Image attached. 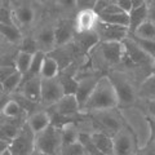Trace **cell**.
<instances>
[{
  "label": "cell",
  "mask_w": 155,
  "mask_h": 155,
  "mask_svg": "<svg viewBox=\"0 0 155 155\" xmlns=\"http://www.w3.org/2000/svg\"><path fill=\"white\" fill-rule=\"evenodd\" d=\"M119 106V98L116 94L115 87L111 81L109 75L100 76L98 81L92 91L88 100L85 101L81 110L87 113L97 110H105V109H113Z\"/></svg>",
  "instance_id": "cell-1"
},
{
  "label": "cell",
  "mask_w": 155,
  "mask_h": 155,
  "mask_svg": "<svg viewBox=\"0 0 155 155\" xmlns=\"http://www.w3.org/2000/svg\"><path fill=\"white\" fill-rule=\"evenodd\" d=\"M61 129L52 123L45 129L35 134V153L44 155L61 154Z\"/></svg>",
  "instance_id": "cell-2"
},
{
  "label": "cell",
  "mask_w": 155,
  "mask_h": 155,
  "mask_svg": "<svg viewBox=\"0 0 155 155\" xmlns=\"http://www.w3.org/2000/svg\"><path fill=\"white\" fill-rule=\"evenodd\" d=\"M35 153V132L25 122L8 145V154L28 155Z\"/></svg>",
  "instance_id": "cell-3"
},
{
  "label": "cell",
  "mask_w": 155,
  "mask_h": 155,
  "mask_svg": "<svg viewBox=\"0 0 155 155\" xmlns=\"http://www.w3.org/2000/svg\"><path fill=\"white\" fill-rule=\"evenodd\" d=\"M89 114L92 116V119H93L101 128H104L101 130H105V132L110 133L111 136L125 124L124 118L122 116V113L118 110V107L97 110V111H92Z\"/></svg>",
  "instance_id": "cell-4"
},
{
  "label": "cell",
  "mask_w": 155,
  "mask_h": 155,
  "mask_svg": "<svg viewBox=\"0 0 155 155\" xmlns=\"http://www.w3.org/2000/svg\"><path fill=\"white\" fill-rule=\"evenodd\" d=\"M114 154L115 155H130L137 153V137L129 125L124 124L122 128L113 134Z\"/></svg>",
  "instance_id": "cell-5"
},
{
  "label": "cell",
  "mask_w": 155,
  "mask_h": 155,
  "mask_svg": "<svg viewBox=\"0 0 155 155\" xmlns=\"http://www.w3.org/2000/svg\"><path fill=\"white\" fill-rule=\"evenodd\" d=\"M122 43H123V49H124L123 60H127L132 65H140V66L150 65L151 66L153 57L149 56L130 36H127Z\"/></svg>",
  "instance_id": "cell-6"
},
{
  "label": "cell",
  "mask_w": 155,
  "mask_h": 155,
  "mask_svg": "<svg viewBox=\"0 0 155 155\" xmlns=\"http://www.w3.org/2000/svg\"><path fill=\"white\" fill-rule=\"evenodd\" d=\"M96 48L98 49V54L105 65L114 66L123 61L124 49L122 41H100Z\"/></svg>",
  "instance_id": "cell-7"
},
{
  "label": "cell",
  "mask_w": 155,
  "mask_h": 155,
  "mask_svg": "<svg viewBox=\"0 0 155 155\" xmlns=\"http://www.w3.org/2000/svg\"><path fill=\"white\" fill-rule=\"evenodd\" d=\"M94 31L98 35L100 41H123L129 34L127 26L111 25L100 19L94 27Z\"/></svg>",
  "instance_id": "cell-8"
},
{
  "label": "cell",
  "mask_w": 155,
  "mask_h": 155,
  "mask_svg": "<svg viewBox=\"0 0 155 155\" xmlns=\"http://www.w3.org/2000/svg\"><path fill=\"white\" fill-rule=\"evenodd\" d=\"M64 94V88L58 79V75L54 78H41L40 102L44 105H54Z\"/></svg>",
  "instance_id": "cell-9"
},
{
  "label": "cell",
  "mask_w": 155,
  "mask_h": 155,
  "mask_svg": "<svg viewBox=\"0 0 155 155\" xmlns=\"http://www.w3.org/2000/svg\"><path fill=\"white\" fill-rule=\"evenodd\" d=\"M109 76L115 87L116 94H118V98H119V105H123V106L132 105L136 100V94H134V89L132 84L122 74H113Z\"/></svg>",
  "instance_id": "cell-10"
},
{
  "label": "cell",
  "mask_w": 155,
  "mask_h": 155,
  "mask_svg": "<svg viewBox=\"0 0 155 155\" xmlns=\"http://www.w3.org/2000/svg\"><path fill=\"white\" fill-rule=\"evenodd\" d=\"M17 93L26 97L32 102H40L41 98V78L40 76H23Z\"/></svg>",
  "instance_id": "cell-11"
},
{
  "label": "cell",
  "mask_w": 155,
  "mask_h": 155,
  "mask_svg": "<svg viewBox=\"0 0 155 155\" xmlns=\"http://www.w3.org/2000/svg\"><path fill=\"white\" fill-rule=\"evenodd\" d=\"M98 22V14H97L93 9H80L78 12L74 22L75 32H85L94 30V27Z\"/></svg>",
  "instance_id": "cell-12"
},
{
  "label": "cell",
  "mask_w": 155,
  "mask_h": 155,
  "mask_svg": "<svg viewBox=\"0 0 155 155\" xmlns=\"http://www.w3.org/2000/svg\"><path fill=\"white\" fill-rule=\"evenodd\" d=\"M54 110L60 116H71L81 111V107L75 94H64L54 104Z\"/></svg>",
  "instance_id": "cell-13"
},
{
  "label": "cell",
  "mask_w": 155,
  "mask_h": 155,
  "mask_svg": "<svg viewBox=\"0 0 155 155\" xmlns=\"http://www.w3.org/2000/svg\"><path fill=\"white\" fill-rule=\"evenodd\" d=\"M98 79H100V76H94V75L83 76V78H79V79H78V88L75 92V96H76L78 101H79L80 107H83L85 101L88 100V97L91 96L92 91L94 89Z\"/></svg>",
  "instance_id": "cell-14"
},
{
  "label": "cell",
  "mask_w": 155,
  "mask_h": 155,
  "mask_svg": "<svg viewBox=\"0 0 155 155\" xmlns=\"http://www.w3.org/2000/svg\"><path fill=\"white\" fill-rule=\"evenodd\" d=\"M92 140L96 145V147L98 149L101 155H113L114 154V141L113 136L110 133L105 132V130H94L91 133Z\"/></svg>",
  "instance_id": "cell-15"
},
{
  "label": "cell",
  "mask_w": 155,
  "mask_h": 155,
  "mask_svg": "<svg viewBox=\"0 0 155 155\" xmlns=\"http://www.w3.org/2000/svg\"><path fill=\"white\" fill-rule=\"evenodd\" d=\"M74 39H75L76 47L84 53L91 52L100 43L98 35H97V32L94 30L85 31V32H76Z\"/></svg>",
  "instance_id": "cell-16"
},
{
  "label": "cell",
  "mask_w": 155,
  "mask_h": 155,
  "mask_svg": "<svg viewBox=\"0 0 155 155\" xmlns=\"http://www.w3.org/2000/svg\"><path fill=\"white\" fill-rule=\"evenodd\" d=\"M26 123L28 124L34 132L39 133L40 130L45 129L48 125L52 123V118H51V114L48 111H34L28 115V118L26 119Z\"/></svg>",
  "instance_id": "cell-17"
},
{
  "label": "cell",
  "mask_w": 155,
  "mask_h": 155,
  "mask_svg": "<svg viewBox=\"0 0 155 155\" xmlns=\"http://www.w3.org/2000/svg\"><path fill=\"white\" fill-rule=\"evenodd\" d=\"M36 43L39 49L43 52H52L56 49V40H54V27H44L41 28L36 35Z\"/></svg>",
  "instance_id": "cell-18"
},
{
  "label": "cell",
  "mask_w": 155,
  "mask_h": 155,
  "mask_svg": "<svg viewBox=\"0 0 155 155\" xmlns=\"http://www.w3.org/2000/svg\"><path fill=\"white\" fill-rule=\"evenodd\" d=\"M75 28L67 22H61L54 27V40H56V48L65 47L66 44L74 39Z\"/></svg>",
  "instance_id": "cell-19"
},
{
  "label": "cell",
  "mask_w": 155,
  "mask_h": 155,
  "mask_svg": "<svg viewBox=\"0 0 155 155\" xmlns=\"http://www.w3.org/2000/svg\"><path fill=\"white\" fill-rule=\"evenodd\" d=\"M13 18H14V23L21 27V26H28L31 25L34 18H35V12H34L32 7L30 5H19L16 9H13Z\"/></svg>",
  "instance_id": "cell-20"
},
{
  "label": "cell",
  "mask_w": 155,
  "mask_h": 155,
  "mask_svg": "<svg viewBox=\"0 0 155 155\" xmlns=\"http://www.w3.org/2000/svg\"><path fill=\"white\" fill-rule=\"evenodd\" d=\"M129 16V23H128V30L129 32H133L143 21L147 19V3L142 4L138 7H133L130 11L128 12Z\"/></svg>",
  "instance_id": "cell-21"
},
{
  "label": "cell",
  "mask_w": 155,
  "mask_h": 155,
  "mask_svg": "<svg viewBox=\"0 0 155 155\" xmlns=\"http://www.w3.org/2000/svg\"><path fill=\"white\" fill-rule=\"evenodd\" d=\"M0 34L3 38L5 39L11 44H19V41L22 40V32L19 30V27L16 23L8 25V23H0Z\"/></svg>",
  "instance_id": "cell-22"
},
{
  "label": "cell",
  "mask_w": 155,
  "mask_h": 155,
  "mask_svg": "<svg viewBox=\"0 0 155 155\" xmlns=\"http://www.w3.org/2000/svg\"><path fill=\"white\" fill-rule=\"evenodd\" d=\"M60 74V62L57 58L45 54L40 69V78H54Z\"/></svg>",
  "instance_id": "cell-23"
},
{
  "label": "cell",
  "mask_w": 155,
  "mask_h": 155,
  "mask_svg": "<svg viewBox=\"0 0 155 155\" xmlns=\"http://www.w3.org/2000/svg\"><path fill=\"white\" fill-rule=\"evenodd\" d=\"M98 19L111 25H119V26H127L129 23V16L127 12H115L109 14H100Z\"/></svg>",
  "instance_id": "cell-24"
},
{
  "label": "cell",
  "mask_w": 155,
  "mask_h": 155,
  "mask_svg": "<svg viewBox=\"0 0 155 155\" xmlns=\"http://www.w3.org/2000/svg\"><path fill=\"white\" fill-rule=\"evenodd\" d=\"M61 129V140H62V146L65 145H69L78 141L79 138V132L80 130L75 127V124L72 123H65L62 127H60Z\"/></svg>",
  "instance_id": "cell-25"
},
{
  "label": "cell",
  "mask_w": 155,
  "mask_h": 155,
  "mask_svg": "<svg viewBox=\"0 0 155 155\" xmlns=\"http://www.w3.org/2000/svg\"><path fill=\"white\" fill-rule=\"evenodd\" d=\"M23 114H26V113L23 111V109L21 107V105H19V102L16 98H9L2 113L3 116L9 118V119H19Z\"/></svg>",
  "instance_id": "cell-26"
},
{
  "label": "cell",
  "mask_w": 155,
  "mask_h": 155,
  "mask_svg": "<svg viewBox=\"0 0 155 155\" xmlns=\"http://www.w3.org/2000/svg\"><path fill=\"white\" fill-rule=\"evenodd\" d=\"M32 54L34 53L19 51L17 53L16 58H14V66H16V69L21 72L22 75H26V72L28 71V67H30L31 60H32Z\"/></svg>",
  "instance_id": "cell-27"
},
{
  "label": "cell",
  "mask_w": 155,
  "mask_h": 155,
  "mask_svg": "<svg viewBox=\"0 0 155 155\" xmlns=\"http://www.w3.org/2000/svg\"><path fill=\"white\" fill-rule=\"evenodd\" d=\"M44 57H45V52H43L40 49L34 53L30 67H28V71L26 72V75H23V76H40V69H41Z\"/></svg>",
  "instance_id": "cell-28"
},
{
  "label": "cell",
  "mask_w": 155,
  "mask_h": 155,
  "mask_svg": "<svg viewBox=\"0 0 155 155\" xmlns=\"http://www.w3.org/2000/svg\"><path fill=\"white\" fill-rule=\"evenodd\" d=\"M22 79H23V75H22L18 70H17L16 72H13L11 76L7 78V79L2 83V84H3L4 92H5V93H8V94H13L14 92L18 89V87H19V84H21Z\"/></svg>",
  "instance_id": "cell-29"
},
{
  "label": "cell",
  "mask_w": 155,
  "mask_h": 155,
  "mask_svg": "<svg viewBox=\"0 0 155 155\" xmlns=\"http://www.w3.org/2000/svg\"><path fill=\"white\" fill-rule=\"evenodd\" d=\"M133 35L138 36V38H143V39H154L155 40V25L147 18L146 21H143L133 32Z\"/></svg>",
  "instance_id": "cell-30"
},
{
  "label": "cell",
  "mask_w": 155,
  "mask_h": 155,
  "mask_svg": "<svg viewBox=\"0 0 155 155\" xmlns=\"http://www.w3.org/2000/svg\"><path fill=\"white\" fill-rule=\"evenodd\" d=\"M58 79L61 81V85L64 88L65 94H75L78 88V79L66 74H58Z\"/></svg>",
  "instance_id": "cell-31"
},
{
  "label": "cell",
  "mask_w": 155,
  "mask_h": 155,
  "mask_svg": "<svg viewBox=\"0 0 155 155\" xmlns=\"http://www.w3.org/2000/svg\"><path fill=\"white\" fill-rule=\"evenodd\" d=\"M79 142L83 145V147L85 150V153L88 155H101L98 149L96 147V145L92 140L91 133H85V132H79Z\"/></svg>",
  "instance_id": "cell-32"
},
{
  "label": "cell",
  "mask_w": 155,
  "mask_h": 155,
  "mask_svg": "<svg viewBox=\"0 0 155 155\" xmlns=\"http://www.w3.org/2000/svg\"><path fill=\"white\" fill-rule=\"evenodd\" d=\"M128 36H130L137 44L142 48V49L147 53L149 56L155 57V40L154 39H143L133 35V34H128Z\"/></svg>",
  "instance_id": "cell-33"
},
{
  "label": "cell",
  "mask_w": 155,
  "mask_h": 155,
  "mask_svg": "<svg viewBox=\"0 0 155 155\" xmlns=\"http://www.w3.org/2000/svg\"><path fill=\"white\" fill-rule=\"evenodd\" d=\"M61 154H65V155H84L87 154L85 150L83 147V145L79 142V140L72 143L69 145H65V146L61 147Z\"/></svg>",
  "instance_id": "cell-34"
},
{
  "label": "cell",
  "mask_w": 155,
  "mask_h": 155,
  "mask_svg": "<svg viewBox=\"0 0 155 155\" xmlns=\"http://www.w3.org/2000/svg\"><path fill=\"white\" fill-rule=\"evenodd\" d=\"M19 51H25L28 53H35L39 51L38 43L35 38H22V40L19 41Z\"/></svg>",
  "instance_id": "cell-35"
},
{
  "label": "cell",
  "mask_w": 155,
  "mask_h": 155,
  "mask_svg": "<svg viewBox=\"0 0 155 155\" xmlns=\"http://www.w3.org/2000/svg\"><path fill=\"white\" fill-rule=\"evenodd\" d=\"M0 23H8L12 25L14 23V18H13V11H11L7 5H4L0 8Z\"/></svg>",
  "instance_id": "cell-36"
},
{
  "label": "cell",
  "mask_w": 155,
  "mask_h": 155,
  "mask_svg": "<svg viewBox=\"0 0 155 155\" xmlns=\"http://www.w3.org/2000/svg\"><path fill=\"white\" fill-rule=\"evenodd\" d=\"M16 71L17 69L14 65H0V83H3L7 78H9Z\"/></svg>",
  "instance_id": "cell-37"
},
{
  "label": "cell",
  "mask_w": 155,
  "mask_h": 155,
  "mask_svg": "<svg viewBox=\"0 0 155 155\" xmlns=\"http://www.w3.org/2000/svg\"><path fill=\"white\" fill-rule=\"evenodd\" d=\"M145 111H146V116L155 119V98L146 100V102H145Z\"/></svg>",
  "instance_id": "cell-38"
},
{
  "label": "cell",
  "mask_w": 155,
  "mask_h": 155,
  "mask_svg": "<svg viewBox=\"0 0 155 155\" xmlns=\"http://www.w3.org/2000/svg\"><path fill=\"white\" fill-rule=\"evenodd\" d=\"M146 118V123H147V130H149V141H154L155 142V119H151L149 116Z\"/></svg>",
  "instance_id": "cell-39"
},
{
  "label": "cell",
  "mask_w": 155,
  "mask_h": 155,
  "mask_svg": "<svg viewBox=\"0 0 155 155\" xmlns=\"http://www.w3.org/2000/svg\"><path fill=\"white\" fill-rule=\"evenodd\" d=\"M75 2H76V8L80 11V9H89V8L93 9L96 0H75Z\"/></svg>",
  "instance_id": "cell-40"
},
{
  "label": "cell",
  "mask_w": 155,
  "mask_h": 155,
  "mask_svg": "<svg viewBox=\"0 0 155 155\" xmlns=\"http://www.w3.org/2000/svg\"><path fill=\"white\" fill-rule=\"evenodd\" d=\"M114 3L116 4V5H119L120 9H123V11L127 12V13L133 8L132 2H130V0H115Z\"/></svg>",
  "instance_id": "cell-41"
},
{
  "label": "cell",
  "mask_w": 155,
  "mask_h": 155,
  "mask_svg": "<svg viewBox=\"0 0 155 155\" xmlns=\"http://www.w3.org/2000/svg\"><path fill=\"white\" fill-rule=\"evenodd\" d=\"M147 14H149L147 18L155 25V0L147 3Z\"/></svg>",
  "instance_id": "cell-42"
},
{
  "label": "cell",
  "mask_w": 155,
  "mask_h": 155,
  "mask_svg": "<svg viewBox=\"0 0 155 155\" xmlns=\"http://www.w3.org/2000/svg\"><path fill=\"white\" fill-rule=\"evenodd\" d=\"M9 96H11V94H8V93L0 94V114L3 113V109H4V106H5V104H7V101L11 98Z\"/></svg>",
  "instance_id": "cell-43"
},
{
  "label": "cell",
  "mask_w": 155,
  "mask_h": 155,
  "mask_svg": "<svg viewBox=\"0 0 155 155\" xmlns=\"http://www.w3.org/2000/svg\"><path fill=\"white\" fill-rule=\"evenodd\" d=\"M61 5H64L66 8H74L76 7V2L75 0H58Z\"/></svg>",
  "instance_id": "cell-44"
},
{
  "label": "cell",
  "mask_w": 155,
  "mask_h": 155,
  "mask_svg": "<svg viewBox=\"0 0 155 155\" xmlns=\"http://www.w3.org/2000/svg\"><path fill=\"white\" fill-rule=\"evenodd\" d=\"M8 145H9V142L0 140V155L8 154Z\"/></svg>",
  "instance_id": "cell-45"
},
{
  "label": "cell",
  "mask_w": 155,
  "mask_h": 155,
  "mask_svg": "<svg viewBox=\"0 0 155 155\" xmlns=\"http://www.w3.org/2000/svg\"><path fill=\"white\" fill-rule=\"evenodd\" d=\"M0 140H3V141H7V142H11V140H12L2 127H0Z\"/></svg>",
  "instance_id": "cell-46"
},
{
  "label": "cell",
  "mask_w": 155,
  "mask_h": 155,
  "mask_svg": "<svg viewBox=\"0 0 155 155\" xmlns=\"http://www.w3.org/2000/svg\"><path fill=\"white\" fill-rule=\"evenodd\" d=\"M130 2H132L133 7H138V5H142V4H146V0H130Z\"/></svg>",
  "instance_id": "cell-47"
},
{
  "label": "cell",
  "mask_w": 155,
  "mask_h": 155,
  "mask_svg": "<svg viewBox=\"0 0 155 155\" xmlns=\"http://www.w3.org/2000/svg\"><path fill=\"white\" fill-rule=\"evenodd\" d=\"M151 67H153V70L155 71V57H153V62H151Z\"/></svg>",
  "instance_id": "cell-48"
},
{
  "label": "cell",
  "mask_w": 155,
  "mask_h": 155,
  "mask_svg": "<svg viewBox=\"0 0 155 155\" xmlns=\"http://www.w3.org/2000/svg\"><path fill=\"white\" fill-rule=\"evenodd\" d=\"M3 93H5V92H4V89H3V84L0 83V94H3Z\"/></svg>",
  "instance_id": "cell-49"
},
{
  "label": "cell",
  "mask_w": 155,
  "mask_h": 155,
  "mask_svg": "<svg viewBox=\"0 0 155 155\" xmlns=\"http://www.w3.org/2000/svg\"><path fill=\"white\" fill-rule=\"evenodd\" d=\"M4 5H5V3H4V0H0V8L4 7Z\"/></svg>",
  "instance_id": "cell-50"
},
{
  "label": "cell",
  "mask_w": 155,
  "mask_h": 155,
  "mask_svg": "<svg viewBox=\"0 0 155 155\" xmlns=\"http://www.w3.org/2000/svg\"><path fill=\"white\" fill-rule=\"evenodd\" d=\"M150 2H153V0H146V3H150Z\"/></svg>",
  "instance_id": "cell-51"
}]
</instances>
